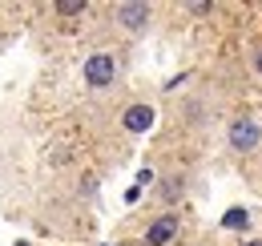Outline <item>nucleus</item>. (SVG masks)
Masks as SVG:
<instances>
[{
    "label": "nucleus",
    "mask_w": 262,
    "mask_h": 246,
    "mask_svg": "<svg viewBox=\"0 0 262 246\" xmlns=\"http://www.w3.org/2000/svg\"><path fill=\"white\" fill-rule=\"evenodd\" d=\"M113 81H117V57L113 53H93L85 61V85L89 89H105Z\"/></svg>",
    "instance_id": "1"
},
{
    "label": "nucleus",
    "mask_w": 262,
    "mask_h": 246,
    "mask_svg": "<svg viewBox=\"0 0 262 246\" xmlns=\"http://www.w3.org/2000/svg\"><path fill=\"white\" fill-rule=\"evenodd\" d=\"M262 141V129L254 117H238V121L230 125V150H238V154H250V150H258Z\"/></svg>",
    "instance_id": "2"
},
{
    "label": "nucleus",
    "mask_w": 262,
    "mask_h": 246,
    "mask_svg": "<svg viewBox=\"0 0 262 246\" xmlns=\"http://www.w3.org/2000/svg\"><path fill=\"white\" fill-rule=\"evenodd\" d=\"M178 226H182V218H178V214H162L149 230H145V246H165L173 234H178Z\"/></svg>",
    "instance_id": "3"
},
{
    "label": "nucleus",
    "mask_w": 262,
    "mask_h": 246,
    "mask_svg": "<svg viewBox=\"0 0 262 246\" xmlns=\"http://www.w3.org/2000/svg\"><path fill=\"white\" fill-rule=\"evenodd\" d=\"M117 20L129 32H141L149 25V4H121V8H117Z\"/></svg>",
    "instance_id": "4"
},
{
    "label": "nucleus",
    "mask_w": 262,
    "mask_h": 246,
    "mask_svg": "<svg viewBox=\"0 0 262 246\" xmlns=\"http://www.w3.org/2000/svg\"><path fill=\"white\" fill-rule=\"evenodd\" d=\"M121 125H125L129 133H145V129L154 125V109H149V105H133V109H125Z\"/></svg>",
    "instance_id": "5"
},
{
    "label": "nucleus",
    "mask_w": 262,
    "mask_h": 246,
    "mask_svg": "<svg viewBox=\"0 0 262 246\" xmlns=\"http://www.w3.org/2000/svg\"><path fill=\"white\" fill-rule=\"evenodd\" d=\"M222 226H226V230H246V226H250V214H246V210H226Z\"/></svg>",
    "instance_id": "6"
},
{
    "label": "nucleus",
    "mask_w": 262,
    "mask_h": 246,
    "mask_svg": "<svg viewBox=\"0 0 262 246\" xmlns=\"http://www.w3.org/2000/svg\"><path fill=\"white\" fill-rule=\"evenodd\" d=\"M57 12H61V16H81V12H89V4H85V0H61Z\"/></svg>",
    "instance_id": "7"
},
{
    "label": "nucleus",
    "mask_w": 262,
    "mask_h": 246,
    "mask_svg": "<svg viewBox=\"0 0 262 246\" xmlns=\"http://www.w3.org/2000/svg\"><path fill=\"white\" fill-rule=\"evenodd\" d=\"M158 198H162V202H178V198H182V182H178V178L162 182V194H158Z\"/></svg>",
    "instance_id": "8"
},
{
    "label": "nucleus",
    "mask_w": 262,
    "mask_h": 246,
    "mask_svg": "<svg viewBox=\"0 0 262 246\" xmlns=\"http://www.w3.org/2000/svg\"><path fill=\"white\" fill-rule=\"evenodd\" d=\"M254 69H258V73H262V53H258V61H254Z\"/></svg>",
    "instance_id": "9"
},
{
    "label": "nucleus",
    "mask_w": 262,
    "mask_h": 246,
    "mask_svg": "<svg viewBox=\"0 0 262 246\" xmlns=\"http://www.w3.org/2000/svg\"><path fill=\"white\" fill-rule=\"evenodd\" d=\"M246 246H262V238H254V242H246Z\"/></svg>",
    "instance_id": "10"
},
{
    "label": "nucleus",
    "mask_w": 262,
    "mask_h": 246,
    "mask_svg": "<svg viewBox=\"0 0 262 246\" xmlns=\"http://www.w3.org/2000/svg\"><path fill=\"white\" fill-rule=\"evenodd\" d=\"M16 246H25V242H16Z\"/></svg>",
    "instance_id": "11"
}]
</instances>
